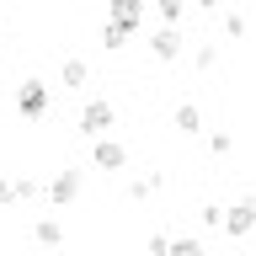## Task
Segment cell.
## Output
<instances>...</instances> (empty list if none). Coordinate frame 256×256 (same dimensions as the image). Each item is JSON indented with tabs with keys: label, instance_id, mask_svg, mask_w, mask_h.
I'll return each mask as SVG.
<instances>
[{
	"label": "cell",
	"instance_id": "6da1fadb",
	"mask_svg": "<svg viewBox=\"0 0 256 256\" xmlns=\"http://www.w3.org/2000/svg\"><path fill=\"white\" fill-rule=\"evenodd\" d=\"M112 118H118V112H112V102H107V96H91V102L80 107V134H86V139H107Z\"/></svg>",
	"mask_w": 256,
	"mask_h": 256
},
{
	"label": "cell",
	"instance_id": "7a4b0ae2",
	"mask_svg": "<svg viewBox=\"0 0 256 256\" xmlns=\"http://www.w3.org/2000/svg\"><path fill=\"white\" fill-rule=\"evenodd\" d=\"M230 240H246L256 230V198H235V203L224 208V224H219Z\"/></svg>",
	"mask_w": 256,
	"mask_h": 256
},
{
	"label": "cell",
	"instance_id": "3957f363",
	"mask_svg": "<svg viewBox=\"0 0 256 256\" xmlns=\"http://www.w3.org/2000/svg\"><path fill=\"white\" fill-rule=\"evenodd\" d=\"M80 182H86V176H80V166H64V171H54V182L43 187V198H48L54 208H70V203L80 198Z\"/></svg>",
	"mask_w": 256,
	"mask_h": 256
},
{
	"label": "cell",
	"instance_id": "277c9868",
	"mask_svg": "<svg viewBox=\"0 0 256 256\" xmlns=\"http://www.w3.org/2000/svg\"><path fill=\"white\" fill-rule=\"evenodd\" d=\"M48 107H54V91H48L43 80H22L16 86V112L22 118H43Z\"/></svg>",
	"mask_w": 256,
	"mask_h": 256
},
{
	"label": "cell",
	"instance_id": "5b68a950",
	"mask_svg": "<svg viewBox=\"0 0 256 256\" xmlns=\"http://www.w3.org/2000/svg\"><path fill=\"white\" fill-rule=\"evenodd\" d=\"M91 166H96V171H123V166H128V144L112 139V134H107V139H91Z\"/></svg>",
	"mask_w": 256,
	"mask_h": 256
},
{
	"label": "cell",
	"instance_id": "8992f818",
	"mask_svg": "<svg viewBox=\"0 0 256 256\" xmlns=\"http://www.w3.org/2000/svg\"><path fill=\"white\" fill-rule=\"evenodd\" d=\"M150 54H155L160 64H171V59H182V32H171V27H160L155 38H150Z\"/></svg>",
	"mask_w": 256,
	"mask_h": 256
},
{
	"label": "cell",
	"instance_id": "52a82bcc",
	"mask_svg": "<svg viewBox=\"0 0 256 256\" xmlns=\"http://www.w3.org/2000/svg\"><path fill=\"white\" fill-rule=\"evenodd\" d=\"M107 22H118V27H128V32H139L144 0H112V16H107Z\"/></svg>",
	"mask_w": 256,
	"mask_h": 256
},
{
	"label": "cell",
	"instance_id": "ba28073f",
	"mask_svg": "<svg viewBox=\"0 0 256 256\" xmlns=\"http://www.w3.org/2000/svg\"><path fill=\"white\" fill-rule=\"evenodd\" d=\"M32 240H38L43 251H59V246H64V224H59V219H48V214H43V219L32 224Z\"/></svg>",
	"mask_w": 256,
	"mask_h": 256
},
{
	"label": "cell",
	"instance_id": "9c48e42d",
	"mask_svg": "<svg viewBox=\"0 0 256 256\" xmlns=\"http://www.w3.org/2000/svg\"><path fill=\"white\" fill-rule=\"evenodd\" d=\"M59 80H64V86H70V91H86V80H91V70H86V59H64Z\"/></svg>",
	"mask_w": 256,
	"mask_h": 256
},
{
	"label": "cell",
	"instance_id": "30bf717a",
	"mask_svg": "<svg viewBox=\"0 0 256 256\" xmlns=\"http://www.w3.org/2000/svg\"><path fill=\"white\" fill-rule=\"evenodd\" d=\"M176 128H182V134H203V112L192 107V102H182V107H176Z\"/></svg>",
	"mask_w": 256,
	"mask_h": 256
},
{
	"label": "cell",
	"instance_id": "8fae6325",
	"mask_svg": "<svg viewBox=\"0 0 256 256\" xmlns=\"http://www.w3.org/2000/svg\"><path fill=\"white\" fill-rule=\"evenodd\" d=\"M160 182H166V176H160V171L139 176V182H128V198H134V203H144V198H150V192H160Z\"/></svg>",
	"mask_w": 256,
	"mask_h": 256
},
{
	"label": "cell",
	"instance_id": "7c38bea8",
	"mask_svg": "<svg viewBox=\"0 0 256 256\" xmlns=\"http://www.w3.org/2000/svg\"><path fill=\"white\" fill-rule=\"evenodd\" d=\"M128 38H134V32H128V27H118V22H107V27H102V48H107V54L128 48Z\"/></svg>",
	"mask_w": 256,
	"mask_h": 256
},
{
	"label": "cell",
	"instance_id": "4fadbf2b",
	"mask_svg": "<svg viewBox=\"0 0 256 256\" xmlns=\"http://www.w3.org/2000/svg\"><path fill=\"white\" fill-rule=\"evenodd\" d=\"M166 256H208L203 240H192V235H176L171 246H166Z\"/></svg>",
	"mask_w": 256,
	"mask_h": 256
},
{
	"label": "cell",
	"instance_id": "5bb4252c",
	"mask_svg": "<svg viewBox=\"0 0 256 256\" xmlns=\"http://www.w3.org/2000/svg\"><path fill=\"white\" fill-rule=\"evenodd\" d=\"M182 16H187V11H182V0H160V22H166V27H182Z\"/></svg>",
	"mask_w": 256,
	"mask_h": 256
},
{
	"label": "cell",
	"instance_id": "9a60e30c",
	"mask_svg": "<svg viewBox=\"0 0 256 256\" xmlns=\"http://www.w3.org/2000/svg\"><path fill=\"white\" fill-rule=\"evenodd\" d=\"M224 38H246V16L240 11H224Z\"/></svg>",
	"mask_w": 256,
	"mask_h": 256
},
{
	"label": "cell",
	"instance_id": "2e32d148",
	"mask_svg": "<svg viewBox=\"0 0 256 256\" xmlns=\"http://www.w3.org/2000/svg\"><path fill=\"white\" fill-rule=\"evenodd\" d=\"M192 64H198V70H214V64H219V48H214V43H203L198 54H192Z\"/></svg>",
	"mask_w": 256,
	"mask_h": 256
},
{
	"label": "cell",
	"instance_id": "e0dca14e",
	"mask_svg": "<svg viewBox=\"0 0 256 256\" xmlns=\"http://www.w3.org/2000/svg\"><path fill=\"white\" fill-rule=\"evenodd\" d=\"M198 219H203L208 230H219V224H224V208L219 203H203V208H198Z\"/></svg>",
	"mask_w": 256,
	"mask_h": 256
},
{
	"label": "cell",
	"instance_id": "ac0fdd59",
	"mask_svg": "<svg viewBox=\"0 0 256 256\" xmlns=\"http://www.w3.org/2000/svg\"><path fill=\"white\" fill-rule=\"evenodd\" d=\"M208 150H214V155H230V150H235V139L219 128V134H208Z\"/></svg>",
	"mask_w": 256,
	"mask_h": 256
},
{
	"label": "cell",
	"instance_id": "d6986e66",
	"mask_svg": "<svg viewBox=\"0 0 256 256\" xmlns=\"http://www.w3.org/2000/svg\"><path fill=\"white\" fill-rule=\"evenodd\" d=\"M38 192H43V187H38V182H27V176H22V182H16V187H11V198H38Z\"/></svg>",
	"mask_w": 256,
	"mask_h": 256
},
{
	"label": "cell",
	"instance_id": "ffe728a7",
	"mask_svg": "<svg viewBox=\"0 0 256 256\" xmlns=\"http://www.w3.org/2000/svg\"><path fill=\"white\" fill-rule=\"evenodd\" d=\"M166 246H171V235H150V240H144V251H150V256H166Z\"/></svg>",
	"mask_w": 256,
	"mask_h": 256
},
{
	"label": "cell",
	"instance_id": "44dd1931",
	"mask_svg": "<svg viewBox=\"0 0 256 256\" xmlns=\"http://www.w3.org/2000/svg\"><path fill=\"white\" fill-rule=\"evenodd\" d=\"M0 203H11V182H0Z\"/></svg>",
	"mask_w": 256,
	"mask_h": 256
},
{
	"label": "cell",
	"instance_id": "7402d4cb",
	"mask_svg": "<svg viewBox=\"0 0 256 256\" xmlns=\"http://www.w3.org/2000/svg\"><path fill=\"white\" fill-rule=\"evenodd\" d=\"M0 43H6V27H0Z\"/></svg>",
	"mask_w": 256,
	"mask_h": 256
}]
</instances>
